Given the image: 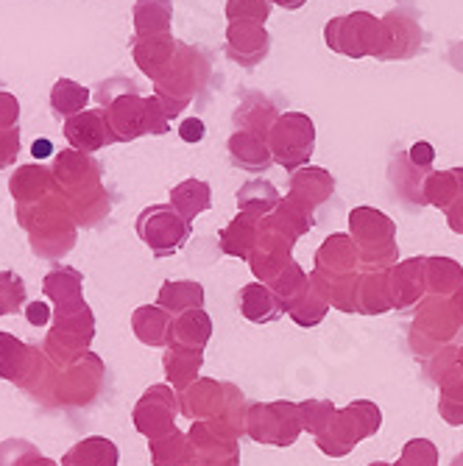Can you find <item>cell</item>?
Returning <instances> with one entry per match:
<instances>
[{"instance_id": "cell-47", "label": "cell", "mask_w": 463, "mask_h": 466, "mask_svg": "<svg viewBox=\"0 0 463 466\" xmlns=\"http://www.w3.org/2000/svg\"><path fill=\"white\" fill-rule=\"evenodd\" d=\"M171 129V117H167L162 101L156 96L146 98V135H165Z\"/></svg>"}, {"instance_id": "cell-41", "label": "cell", "mask_w": 463, "mask_h": 466, "mask_svg": "<svg viewBox=\"0 0 463 466\" xmlns=\"http://www.w3.org/2000/svg\"><path fill=\"white\" fill-rule=\"evenodd\" d=\"M28 305V288L17 271H0V319L23 313Z\"/></svg>"}, {"instance_id": "cell-3", "label": "cell", "mask_w": 463, "mask_h": 466, "mask_svg": "<svg viewBox=\"0 0 463 466\" xmlns=\"http://www.w3.org/2000/svg\"><path fill=\"white\" fill-rule=\"evenodd\" d=\"M104 383V360L96 352H84L75 363L67 369L48 366V374L42 377V383L34 394L54 400V405L78 408L96 400Z\"/></svg>"}, {"instance_id": "cell-36", "label": "cell", "mask_w": 463, "mask_h": 466, "mask_svg": "<svg viewBox=\"0 0 463 466\" xmlns=\"http://www.w3.org/2000/svg\"><path fill=\"white\" fill-rule=\"evenodd\" d=\"M81 290H84V277H81V271H75L70 266H56L54 271L45 274V279H42V293H45L54 305H67V302L84 299Z\"/></svg>"}, {"instance_id": "cell-37", "label": "cell", "mask_w": 463, "mask_h": 466, "mask_svg": "<svg viewBox=\"0 0 463 466\" xmlns=\"http://www.w3.org/2000/svg\"><path fill=\"white\" fill-rule=\"evenodd\" d=\"M171 207L182 218L193 221L198 213L213 207V193H209V185L201 179H185L182 185L171 190Z\"/></svg>"}, {"instance_id": "cell-26", "label": "cell", "mask_w": 463, "mask_h": 466, "mask_svg": "<svg viewBox=\"0 0 463 466\" xmlns=\"http://www.w3.org/2000/svg\"><path fill=\"white\" fill-rule=\"evenodd\" d=\"M132 329L146 347H167L174 332V316L159 305H143L132 316Z\"/></svg>"}, {"instance_id": "cell-33", "label": "cell", "mask_w": 463, "mask_h": 466, "mask_svg": "<svg viewBox=\"0 0 463 466\" xmlns=\"http://www.w3.org/2000/svg\"><path fill=\"white\" fill-rule=\"evenodd\" d=\"M209 332H213V321H209V316L204 310H190V313L174 316L171 344L201 352L209 341Z\"/></svg>"}, {"instance_id": "cell-15", "label": "cell", "mask_w": 463, "mask_h": 466, "mask_svg": "<svg viewBox=\"0 0 463 466\" xmlns=\"http://www.w3.org/2000/svg\"><path fill=\"white\" fill-rule=\"evenodd\" d=\"M62 132H65V140L70 143V148L84 151V154H96V151L117 143L104 109H84L81 115L67 117Z\"/></svg>"}, {"instance_id": "cell-18", "label": "cell", "mask_w": 463, "mask_h": 466, "mask_svg": "<svg viewBox=\"0 0 463 466\" xmlns=\"http://www.w3.org/2000/svg\"><path fill=\"white\" fill-rule=\"evenodd\" d=\"M101 109L106 112V120L112 126L117 143H132L146 135V98L137 90H129L112 98Z\"/></svg>"}, {"instance_id": "cell-50", "label": "cell", "mask_w": 463, "mask_h": 466, "mask_svg": "<svg viewBox=\"0 0 463 466\" xmlns=\"http://www.w3.org/2000/svg\"><path fill=\"white\" fill-rule=\"evenodd\" d=\"M17 154H20V126L0 132V157H4V167H9L17 159Z\"/></svg>"}, {"instance_id": "cell-49", "label": "cell", "mask_w": 463, "mask_h": 466, "mask_svg": "<svg viewBox=\"0 0 463 466\" xmlns=\"http://www.w3.org/2000/svg\"><path fill=\"white\" fill-rule=\"evenodd\" d=\"M17 123H20V101L12 93L0 90V132L15 129Z\"/></svg>"}, {"instance_id": "cell-17", "label": "cell", "mask_w": 463, "mask_h": 466, "mask_svg": "<svg viewBox=\"0 0 463 466\" xmlns=\"http://www.w3.org/2000/svg\"><path fill=\"white\" fill-rule=\"evenodd\" d=\"M218 391H224V383H216V380H198V383L187 386L179 397L182 413L193 421H204L216 419V413H224L226 408L243 402V394L237 389H229L226 400H221Z\"/></svg>"}, {"instance_id": "cell-6", "label": "cell", "mask_w": 463, "mask_h": 466, "mask_svg": "<svg viewBox=\"0 0 463 466\" xmlns=\"http://www.w3.org/2000/svg\"><path fill=\"white\" fill-rule=\"evenodd\" d=\"M268 148L277 165L285 171H302L316 148V126L302 112H282L268 132Z\"/></svg>"}, {"instance_id": "cell-35", "label": "cell", "mask_w": 463, "mask_h": 466, "mask_svg": "<svg viewBox=\"0 0 463 466\" xmlns=\"http://www.w3.org/2000/svg\"><path fill=\"white\" fill-rule=\"evenodd\" d=\"M159 308H165L171 316H182L190 310H201L204 308V290L198 282H165L159 290Z\"/></svg>"}, {"instance_id": "cell-7", "label": "cell", "mask_w": 463, "mask_h": 466, "mask_svg": "<svg viewBox=\"0 0 463 466\" xmlns=\"http://www.w3.org/2000/svg\"><path fill=\"white\" fill-rule=\"evenodd\" d=\"M352 240L360 246L371 268H386L397 260V227L388 216L371 207H357L349 216Z\"/></svg>"}, {"instance_id": "cell-2", "label": "cell", "mask_w": 463, "mask_h": 466, "mask_svg": "<svg viewBox=\"0 0 463 466\" xmlns=\"http://www.w3.org/2000/svg\"><path fill=\"white\" fill-rule=\"evenodd\" d=\"M93 338H96V316L87 302L75 299L67 305H56L54 321L45 338H42L39 350L45 352V358L56 369H67L84 352H90Z\"/></svg>"}, {"instance_id": "cell-54", "label": "cell", "mask_w": 463, "mask_h": 466, "mask_svg": "<svg viewBox=\"0 0 463 466\" xmlns=\"http://www.w3.org/2000/svg\"><path fill=\"white\" fill-rule=\"evenodd\" d=\"M271 4H277V6H282L287 12H297V9H302L307 4V0H271Z\"/></svg>"}, {"instance_id": "cell-46", "label": "cell", "mask_w": 463, "mask_h": 466, "mask_svg": "<svg viewBox=\"0 0 463 466\" xmlns=\"http://www.w3.org/2000/svg\"><path fill=\"white\" fill-rule=\"evenodd\" d=\"M436 463H438V452H436L433 441H428V439H413L405 447V452H402V458H399L397 466H436Z\"/></svg>"}, {"instance_id": "cell-45", "label": "cell", "mask_w": 463, "mask_h": 466, "mask_svg": "<svg viewBox=\"0 0 463 466\" xmlns=\"http://www.w3.org/2000/svg\"><path fill=\"white\" fill-rule=\"evenodd\" d=\"M34 458H39V450L28 439L0 441V466H28Z\"/></svg>"}, {"instance_id": "cell-9", "label": "cell", "mask_w": 463, "mask_h": 466, "mask_svg": "<svg viewBox=\"0 0 463 466\" xmlns=\"http://www.w3.org/2000/svg\"><path fill=\"white\" fill-rule=\"evenodd\" d=\"M140 240L154 251V258H167L176 254L190 240V221L182 218L171 204H151L137 216L135 224Z\"/></svg>"}, {"instance_id": "cell-8", "label": "cell", "mask_w": 463, "mask_h": 466, "mask_svg": "<svg viewBox=\"0 0 463 466\" xmlns=\"http://www.w3.org/2000/svg\"><path fill=\"white\" fill-rule=\"evenodd\" d=\"M380 408H377L374 402H352L349 408L338 410V416H335V421L329 425V431H324L318 439V450L327 452V455H347L360 439H368L374 436L377 431H380Z\"/></svg>"}, {"instance_id": "cell-10", "label": "cell", "mask_w": 463, "mask_h": 466, "mask_svg": "<svg viewBox=\"0 0 463 466\" xmlns=\"http://www.w3.org/2000/svg\"><path fill=\"white\" fill-rule=\"evenodd\" d=\"M51 360L45 352L20 341L12 332H0V380H9L17 389L36 391L42 377L48 374Z\"/></svg>"}, {"instance_id": "cell-12", "label": "cell", "mask_w": 463, "mask_h": 466, "mask_svg": "<svg viewBox=\"0 0 463 466\" xmlns=\"http://www.w3.org/2000/svg\"><path fill=\"white\" fill-rule=\"evenodd\" d=\"M248 436L271 447H287L302 431V410L293 402H266L248 408Z\"/></svg>"}, {"instance_id": "cell-27", "label": "cell", "mask_w": 463, "mask_h": 466, "mask_svg": "<svg viewBox=\"0 0 463 466\" xmlns=\"http://www.w3.org/2000/svg\"><path fill=\"white\" fill-rule=\"evenodd\" d=\"M263 218H255V216H246L240 213L224 232H221V248L232 258H243L248 260L255 248L260 246V238H263Z\"/></svg>"}, {"instance_id": "cell-38", "label": "cell", "mask_w": 463, "mask_h": 466, "mask_svg": "<svg viewBox=\"0 0 463 466\" xmlns=\"http://www.w3.org/2000/svg\"><path fill=\"white\" fill-rule=\"evenodd\" d=\"M90 98H93V93L73 78H59L51 87V109L56 117H65V120L73 115H81L87 109Z\"/></svg>"}, {"instance_id": "cell-5", "label": "cell", "mask_w": 463, "mask_h": 466, "mask_svg": "<svg viewBox=\"0 0 463 466\" xmlns=\"http://www.w3.org/2000/svg\"><path fill=\"white\" fill-rule=\"evenodd\" d=\"M324 42L329 51L349 59H366V56L380 59L386 48L383 17H374L368 12L332 17L324 28Z\"/></svg>"}, {"instance_id": "cell-25", "label": "cell", "mask_w": 463, "mask_h": 466, "mask_svg": "<svg viewBox=\"0 0 463 466\" xmlns=\"http://www.w3.org/2000/svg\"><path fill=\"white\" fill-rule=\"evenodd\" d=\"M355 263H357L355 240L344 232L329 235L316 254V266L318 271H327V277H349L355 271Z\"/></svg>"}, {"instance_id": "cell-29", "label": "cell", "mask_w": 463, "mask_h": 466, "mask_svg": "<svg viewBox=\"0 0 463 466\" xmlns=\"http://www.w3.org/2000/svg\"><path fill=\"white\" fill-rule=\"evenodd\" d=\"M132 17H135V36L171 34L174 4L171 0H135Z\"/></svg>"}, {"instance_id": "cell-21", "label": "cell", "mask_w": 463, "mask_h": 466, "mask_svg": "<svg viewBox=\"0 0 463 466\" xmlns=\"http://www.w3.org/2000/svg\"><path fill=\"white\" fill-rule=\"evenodd\" d=\"M9 193L15 204H34L54 193H59V185L54 179V171L45 165H20L9 177Z\"/></svg>"}, {"instance_id": "cell-13", "label": "cell", "mask_w": 463, "mask_h": 466, "mask_svg": "<svg viewBox=\"0 0 463 466\" xmlns=\"http://www.w3.org/2000/svg\"><path fill=\"white\" fill-rule=\"evenodd\" d=\"M176 413H179V397H176V391L171 386H151L140 397V402L135 405L132 419H135L137 433H143V436H148L154 441V439H162V436H167L171 431H176L174 428Z\"/></svg>"}, {"instance_id": "cell-34", "label": "cell", "mask_w": 463, "mask_h": 466, "mask_svg": "<svg viewBox=\"0 0 463 466\" xmlns=\"http://www.w3.org/2000/svg\"><path fill=\"white\" fill-rule=\"evenodd\" d=\"M237 207H240V213H246V216L266 218L279 207V193L266 179H251L237 190Z\"/></svg>"}, {"instance_id": "cell-40", "label": "cell", "mask_w": 463, "mask_h": 466, "mask_svg": "<svg viewBox=\"0 0 463 466\" xmlns=\"http://www.w3.org/2000/svg\"><path fill=\"white\" fill-rule=\"evenodd\" d=\"M428 288L438 296L458 293L463 288V268L449 258H428Z\"/></svg>"}, {"instance_id": "cell-4", "label": "cell", "mask_w": 463, "mask_h": 466, "mask_svg": "<svg viewBox=\"0 0 463 466\" xmlns=\"http://www.w3.org/2000/svg\"><path fill=\"white\" fill-rule=\"evenodd\" d=\"M206 78H209L206 59L196 48H190L187 42H179L174 65L165 70L162 78L154 81V96L162 101L167 117L176 120L190 106V101L204 90Z\"/></svg>"}, {"instance_id": "cell-22", "label": "cell", "mask_w": 463, "mask_h": 466, "mask_svg": "<svg viewBox=\"0 0 463 466\" xmlns=\"http://www.w3.org/2000/svg\"><path fill=\"white\" fill-rule=\"evenodd\" d=\"M279 120V109L260 93H251L246 96L237 109H235V126L237 132H248V135H257L263 140H268V132L274 129V123Z\"/></svg>"}, {"instance_id": "cell-48", "label": "cell", "mask_w": 463, "mask_h": 466, "mask_svg": "<svg viewBox=\"0 0 463 466\" xmlns=\"http://www.w3.org/2000/svg\"><path fill=\"white\" fill-rule=\"evenodd\" d=\"M129 90H137V84H135L132 78L112 76V78H106V81H101V84H98L96 98H98V104H101V106H106L112 98H117V96H123V93H129Z\"/></svg>"}, {"instance_id": "cell-39", "label": "cell", "mask_w": 463, "mask_h": 466, "mask_svg": "<svg viewBox=\"0 0 463 466\" xmlns=\"http://www.w3.org/2000/svg\"><path fill=\"white\" fill-rule=\"evenodd\" d=\"M460 182H463V167H452V171L430 174L425 179V185H422V196L428 198V204L441 207V209H449L463 196Z\"/></svg>"}, {"instance_id": "cell-42", "label": "cell", "mask_w": 463, "mask_h": 466, "mask_svg": "<svg viewBox=\"0 0 463 466\" xmlns=\"http://www.w3.org/2000/svg\"><path fill=\"white\" fill-rule=\"evenodd\" d=\"M70 213L75 218V224L81 229H90L96 224H101L106 216H109V209H112V198L106 190L96 193V196H87V198H78V201H70Z\"/></svg>"}, {"instance_id": "cell-56", "label": "cell", "mask_w": 463, "mask_h": 466, "mask_svg": "<svg viewBox=\"0 0 463 466\" xmlns=\"http://www.w3.org/2000/svg\"><path fill=\"white\" fill-rule=\"evenodd\" d=\"M28 466H59L56 461H51V458H45V455H39V458H34Z\"/></svg>"}, {"instance_id": "cell-31", "label": "cell", "mask_w": 463, "mask_h": 466, "mask_svg": "<svg viewBox=\"0 0 463 466\" xmlns=\"http://www.w3.org/2000/svg\"><path fill=\"white\" fill-rule=\"evenodd\" d=\"M165 363V374H167V383L174 389L185 391L187 386L196 383L198 369L204 363L198 350H187V347H176V344H167V352L162 358Z\"/></svg>"}, {"instance_id": "cell-30", "label": "cell", "mask_w": 463, "mask_h": 466, "mask_svg": "<svg viewBox=\"0 0 463 466\" xmlns=\"http://www.w3.org/2000/svg\"><path fill=\"white\" fill-rule=\"evenodd\" d=\"M117 447L104 439V436H90V439H81L78 444H73L59 466H117Z\"/></svg>"}, {"instance_id": "cell-44", "label": "cell", "mask_w": 463, "mask_h": 466, "mask_svg": "<svg viewBox=\"0 0 463 466\" xmlns=\"http://www.w3.org/2000/svg\"><path fill=\"white\" fill-rule=\"evenodd\" d=\"M299 410H302V428L310 431L313 436H321L324 431H329L335 416H338L332 402H321V400H310V402L299 405Z\"/></svg>"}, {"instance_id": "cell-23", "label": "cell", "mask_w": 463, "mask_h": 466, "mask_svg": "<svg viewBox=\"0 0 463 466\" xmlns=\"http://www.w3.org/2000/svg\"><path fill=\"white\" fill-rule=\"evenodd\" d=\"M229 148V159L232 165H237L240 171L248 174H266L268 167L274 165L268 140L257 137V135H248V132H235L226 143Z\"/></svg>"}, {"instance_id": "cell-32", "label": "cell", "mask_w": 463, "mask_h": 466, "mask_svg": "<svg viewBox=\"0 0 463 466\" xmlns=\"http://www.w3.org/2000/svg\"><path fill=\"white\" fill-rule=\"evenodd\" d=\"M196 447L190 436L171 431L162 439L151 441V461L154 466H196Z\"/></svg>"}, {"instance_id": "cell-52", "label": "cell", "mask_w": 463, "mask_h": 466, "mask_svg": "<svg viewBox=\"0 0 463 466\" xmlns=\"http://www.w3.org/2000/svg\"><path fill=\"white\" fill-rule=\"evenodd\" d=\"M204 135H206V126H204L201 117H187V120L179 126V137H182L185 143H201Z\"/></svg>"}, {"instance_id": "cell-53", "label": "cell", "mask_w": 463, "mask_h": 466, "mask_svg": "<svg viewBox=\"0 0 463 466\" xmlns=\"http://www.w3.org/2000/svg\"><path fill=\"white\" fill-rule=\"evenodd\" d=\"M433 146L430 143H416L410 151H408V159H410V165H416V167H422V171H425V167H430L433 165Z\"/></svg>"}, {"instance_id": "cell-28", "label": "cell", "mask_w": 463, "mask_h": 466, "mask_svg": "<svg viewBox=\"0 0 463 466\" xmlns=\"http://www.w3.org/2000/svg\"><path fill=\"white\" fill-rule=\"evenodd\" d=\"M240 310L248 321H274L285 313V305L279 296L266 285V282H255V285H246L240 290Z\"/></svg>"}, {"instance_id": "cell-24", "label": "cell", "mask_w": 463, "mask_h": 466, "mask_svg": "<svg viewBox=\"0 0 463 466\" xmlns=\"http://www.w3.org/2000/svg\"><path fill=\"white\" fill-rule=\"evenodd\" d=\"M335 193V179L324 167H302L290 177V198H297L310 213Z\"/></svg>"}, {"instance_id": "cell-51", "label": "cell", "mask_w": 463, "mask_h": 466, "mask_svg": "<svg viewBox=\"0 0 463 466\" xmlns=\"http://www.w3.org/2000/svg\"><path fill=\"white\" fill-rule=\"evenodd\" d=\"M23 313L31 327H51V321H54V310L45 302H28Z\"/></svg>"}, {"instance_id": "cell-55", "label": "cell", "mask_w": 463, "mask_h": 466, "mask_svg": "<svg viewBox=\"0 0 463 466\" xmlns=\"http://www.w3.org/2000/svg\"><path fill=\"white\" fill-rule=\"evenodd\" d=\"M452 310H455V316H458V321L463 324V288L455 293V299H452Z\"/></svg>"}, {"instance_id": "cell-19", "label": "cell", "mask_w": 463, "mask_h": 466, "mask_svg": "<svg viewBox=\"0 0 463 466\" xmlns=\"http://www.w3.org/2000/svg\"><path fill=\"white\" fill-rule=\"evenodd\" d=\"M132 56L135 65L140 67L143 76H148L151 81L162 78L165 70L174 65L176 59V48L179 42L174 39V34H156V36H132Z\"/></svg>"}, {"instance_id": "cell-43", "label": "cell", "mask_w": 463, "mask_h": 466, "mask_svg": "<svg viewBox=\"0 0 463 466\" xmlns=\"http://www.w3.org/2000/svg\"><path fill=\"white\" fill-rule=\"evenodd\" d=\"M271 17V0H226L229 23H260Z\"/></svg>"}, {"instance_id": "cell-16", "label": "cell", "mask_w": 463, "mask_h": 466, "mask_svg": "<svg viewBox=\"0 0 463 466\" xmlns=\"http://www.w3.org/2000/svg\"><path fill=\"white\" fill-rule=\"evenodd\" d=\"M271 54V34L260 23H229L226 56L243 67H257Z\"/></svg>"}, {"instance_id": "cell-57", "label": "cell", "mask_w": 463, "mask_h": 466, "mask_svg": "<svg viewBox=\"0 0 463 466\" xmlns=\"http://www.w3.org/2000/svg\"><path fill=\"white\" fill-rule=\"evenodd\" d=\"M371 466H391V463H371Z\"/></svg>"}, {"instance_id": "cell-11", "label": "cell", "mask_w": 463, "mask_h": 466, "mask_svg": "<svg viewBox=\"0 0 463 466\" xmlns=\"http://www.w3.org/2000/svg\"><path fill=\"white\" fill-rule=\"evenodd\" d=\"M51 171H54V179L59 185V193L65 196L67 204L106 190L104 179H101L104 171H101V165H98V159L93 154L65 148V151L56 154Z\"/></svg>"}, {"instance_id": "cell-20", "label": "cell", "mask_w": 463, "mask_h": 466, "mask_svg": "<svg viewBox=\"0 0 463 466\" xmlns=\"http://www.w3.org/2000/svg\"><path fill=\"white\" fill-rule=\"evenodd\" d=\"M428 288V258L408 260L388 271V299L391 308H410Z\"/></svg>"}, {"instance_id": "cell-14", "label": "cell", "mask_w": 463, "mask_h": 466, "mask_svg": "<svg viewBox=\"0 0 463 466\" xmlns=\"http://www.w3.org/2000/svg\"><path fill=\"white\" fill-rule=\"evenodd\" d=\"M383 31H386V48L380 62H397V59H410L416 54H422V25H418L413 9L402 6L394 9L383 17Z\"/></svg>"}, {"instance_id": "cell-1", "label": "cell", "mask_w": 463, "mask_h": 466, "mask_svg": "<svg viewBox=\"0 0 463 466\" xmlns=\"http://www.w3.org/2000/svg\"><path fill=\"white\" fill-rule=\"evenodd\" d=\"M20 229L28 235L31 254L42 260H62L73 251L78 224L62 193H54L34 204H15Z\"/></svg>"}, {"instance_id": "cell-58", "label": "cell", "mask_w": 463, "mask_h": 466, "mask_svg": "<svg viewBox=\"0 0 463 466\" xmlns=\"http://www.w3.org/2000/svg\"><path fill=\"white\" fill-rule=\"evenodd\" d=\"M0 167H4V157H0Z\"/></svg>"}]
</instances>
